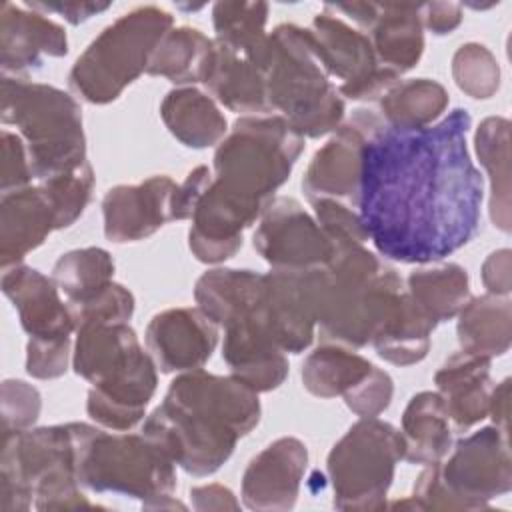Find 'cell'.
<instances>
[{
	"label": "cell",
	"mask_w": 512,
	"mask_h": 512,
	"mask_svg": "<svg viewBox=\"0 0 512 512\" xmlns=\"http://www.w3.org/2000/svg\"><path fill=\"white\" fill-rule=\"evenodd\" d=\"M464 108L418 130L382 122L362 150L358 216L386 260L440 262L478 232L484 182L474 166Z\"/></svg>",
	"instance_id": "obj_1"
},
{
	"label": "cell",
	"mask_w": 512,
	"mask_h": 512,
	"mask_svg": "<svg viewBox=\"0 0 512 512\" xmlns=\"http://www.w3.org/2000/svg\"><path fill=\"white\" fill-rule=\"evenodd\" d=\"M258 392L236 376L202 368L176 376L160 406L142 424L170 460L192 476L214 474L236 442L260 422Z\"/></svg>",
	"instance_id": "obj_2"
},
{
	"label": "cell",
	"mask_w": 512,
	"mask_h": 512,
	"mask_svg": "<svg viewBox=\"0 0 512 512\" xmlns=\"http://www.w3.org/2000/svg\"><path fill=\"white\" fill-rule=\"evenodd\" d=\"M302 150L304 138L280 114L240 116L214 152L204 196L248 228L290 178Z\"/></svg>",
	"instance_id": "obj_3"
},
{
	"label": "cell",
	"mask_w": 512,
	"mask_h": 512,
	"mask_svg": "<svg viewBox=\"0 0 512 512\" xmlns=\"http://www.w3.org/2000/svg\"><path fill=\"white\" fill-rule=\"evenodd\" d=\"M326 266L312 268L314 310L320 340L362 348L404 292L402 278L360 242H332Z\"/></svg>",
	"instance_id": "obj_4"
},
{
	"label": "cell",
	"mask_w": 512,
	"mask_h": 512,
	"mask_svg": "<svg viewBox=\"0 0 512 512\" xmlns=\"http://www.w3.org/2000/svg\"><path fill=\"white\" fill-rule=\"evenodd\" d=\"M72 366L92 384L86 412L94 422L128 432L144 418L156 392L158 366L128 322L90 324L76 330Z\"/></svg>",
	"instance_id": "obj_5"
},
{
	"label": "cell",
	"mask_w": 512,
	"mask_h": 512,
	"mask_svg": "<svg viewBox=\"0 0 512 512\" xmlns=\"http://www.w3.org/2000/svg\"><path fill=\"white\" fill-rule=\"evenodd\" d=\"M86 422L2 434L0 512L96 508L78 482Z\"/></svg>",
	"instance_id": "obj_6"
},
{
	"label": "cell",
	"mask_w": 512,
	"mask_h": 512,
	"mask_svg": "<svg viewBox=\"0 0 512 512\" xmlns=\"http://www.w3.org/2000/svg\"><path fill=\"white\" fill-rule=\"evenodd\" d=\"M262 70L270 112L286 118L302 138L334 132L344 118V98L330 82L308 28L278 24L248 54Z\"/></svg>",
	"instance_id": "obj_7"
},
{
	"label": "cell",
	"mask_w": 512,
	"mask_h": 512,
	"mask_svg": "<svg viewBox=\"0 0 512 512\" xmlns=\"http://www.w3.org/2000/svg\"><path fill=\"white\" fill-rule=\"evenodd\" d=\"M0 116L18 128L38 182L88 162L80 104L68 92L24 76H2Z\"/></svg>",
	"instance_id": "obj_8"
},
{
	"label": "cell",
	"mask_w": 512,
	"mask_h": 512,
	"mask_svg": "<svg viewBox=\"0 0 512 512\" xmlns=\"http://www.w3.org/2000/svg\"><path fill=\"white\" fill-rule=\"evenodd\" d=\"M446 460L428 464L414 482L408 500L396 508L484 510L492 498L512 490L508 430L484 426L460 438Z\"/></svg>",
	"instance_id": "obj_9"
},
{
	"label": "cell",
	"mask_w": 512,
	"mask_h": 512,
	"mask_svg": "<svg viewBox=\"0 0 512 512\" xmlns=\"http://www.w3.org/2000/svg\"><path fill=\"white\" fill-rule=\"evenodd\" d=\"M174 466L144 434H110L86 424L78 452V482L90 492L136 498L146 510L186 508L172 498Z\"/></svg>",
	"instance_id": "obj_10"
},
{
	"label": "cell",
	"mask_w": 512,
	"mask_h": 512,
	"mask_svg": "<svg viewBox=\"0 0 512 512\" xmlns=\"http://www.w3.org/2000/svg\"><path fill=\"white\" fill-rule=\"evenodd\" d=\"M172 14L158 6H138L106 26L76 58L68 86L88 104L116 100L142 72L172 28Z\"/></svg>",
	"instance_id": "obj_11"
},
{
	"label": "cell",
	"mask_w": 512,
	"mask_h": 512,
	"mask_svg": "<svg viewBox=\"0 0 512 512\" xmlns=\"http://www.w3.org/2000/svg\"><path fill=\"white\" fill-rule=\"evenodd\" d=\"M404 458L400 430L390 422L360 418L332 446L326 470L338 510H382L394 480L396 464Z\"/></svg>",
	"instance_id": "obj_12"
},
{
	"label": "cell",
	"mask_w": 512,
	"mask_h": 512,
	"mask_svg": "<svg viewBox=\"0 0 512 512\" xmlns=\"http://www.w3.org/2000/svg\"><path fill=\"white\" fill-rule=\"evenodd\" d=\"M314 50L328 76L340 80L338 92L350 100H380L402 76L378 64L366 32H360L326 6L314 16L310 28Z\"/></svg>",
	"instance_id": "obj_13"
},
{
	"label": "cell",
	"mask_w": 512,
	"mask_h": 512,
	"mask_svg": "<svg viewBox=\"0 0 512 512\" xmlns=\"http://www.w3.org/2000/svg\"><path fill=\"white\" fill-rule=\"evenodd\" d=\"M382 122L378 112L358 108L334 130L332 138L314 152L302 178V190L310 204L320 198H332L356 208L362 150Z\"/></svg>",
	"instance_id": "obj_14"
},
{
	"label": "cell",
	"mask_w": 512,
	"mask_h": 512,
	"mask_svg": "<svg viewBox=\"0 0 512 512\" xmlns=\"http://www.w3.org/2000/svg\"><path fill=\"white\" fill-rule=\"evenodd\" d=\"M254 250L272 270H312L326 266L334 246L298 200L274 196L254 232Z\"/></svg>",
	"instance_id": "obj_15"
},
{
	"label": "cell",
	"mask_w": 512,
	"mask_h": 512,
	"mask_svg": "<svg viewBox=\"0 0 512 512\" xmlns=\"http://www.w3.org/2000/svg\"><path fill=\"white\" fill-rule=\"evenodd\" d=\"M218 344V324L198 306L158 312L146 328V346L160 372L202 368Z\"/></svg>",
	"instance_id": "obj_16"
},
{
	"label": "cell",
	"mask_w": 512,
	"mask_h": 512,
	"mask_svg": "<svg viewBox=\"0 0 512 512\" xmlns=\"http://www.w3.org/2000/svg\"><path fill=\"white\" fill-rule=\"evenodd\" d=\"M308 464L306 444L294 436L270 442L242 474V502L250 510H290Z\"/></svg>",
	"instance_id": "obj_17"
},
{
	"label": "cell",
	"mask_w": 512,
	"mask_h": 512,
	"mask_svg": "<svg viewBox=\"0 0 512 512\" xmlns=\"http://www.w3.org/2000/svg\"><path fill=\"white\" fill-rule=\"evenodd\" d=\"M176 182L170 176H150L140 184H120L102 200L104 236L110 242H138L152 236L172 220V194Z\"/></svg>",
	"instance_id": "obj_18"
},
{
	"label": "cell",
	"mask_w": 512,
	"mask_h": 512,
	"mask_svg": "<svg viewBox=\"0 0 512 512\" xmlns=\"http://www.w3.org/2000/svg\"><path fill=\"white\" fill-rule=\"evenodd\" d=\"M68 54V38L60 24L46 14L14 2L0 6V64L2 76H24L42 68L46 58Z\"/></svg>",
	"instance_id": "obj_19"
},
{
	"label": "cell",
	"mask_w": 512,
	"mask_h": 512,
	"mask_svg": "<svg viewBox=\"0 0 512 512\" xmlns=\"http://www.w3.org/2000/svg\"><path fill=\"white\" fill-rule=\"evenodd\" d=\"M2 292L18 312L30 338H70L76 332L68 302L52 276H44L26 264H14L2 272Z\"/></svg>",
	"instance_id": "obj_20"
},
{
	"label": "cell",
	"mask_w": 512,
	"mask_h": 512,
	"mask_svg": "<svg viewBox=\"0 0 512 512\" xmlns=\"http://www.w3.org/2000/svg\"><path fill=\"white\" fill-rule=\"evenodd\" d=\"M52 230H58L56 210L38 186L4 192L0 202V262L2 268L22 264Z\"/></svg>",
	"instance_id": "obj_21"
},
{
	"label": "cell",
	"mask_w": 512,
	"mask_h": 512,
	"mask_svg": "<svg viewBox=\"0 0 512 512\" xmlns=\"http://www.w3.org/2000/svg\"><path fill=\"white\" fill-rule=\"evenodd\" d=\"M434 384L444 398L454 430L466 432L488 416L494 388L490 358L460 350L436 370Z\"/></svg>",
	"instance_id": "obj_22"
},
{
	"label": "cell",
	"mask_w": 512,
	"mask_h": 512,
	"mask_svg": "<svg viewBox=\"0 0 512 512\" xmlns=\"http://www.w3.org/2000/svg\"><path fill=\"white\" fill-rule=\"evenodd\" d=\"M204 84L214 100L232 112L244 116L272 114L260 66L248 54L236 52L216 40Z\"/></svg>",
	"instance_id": "obj_23"
},
{
	"label": "cell",
	"mask_w": 512,
	"mask_h": 512,
	"mask_svg": "<svg viewBox=\"0 0 512 512\" xmlns=\"http://www.w3.org/2000/svg\"><path fill=\"white\" fill-rule=\"evenodd\" d=\"M368 38L380 66L402 76L412 70L424 52V26L420 4L384 2L368 28Z\"/></svg>",
	"instance_id": "obj_24"
},
{
	"label": "cell",
	"mask_w": 512,
	"mask_h": 512,
	"mask_svg": "<svg viewBox=\"0 0 512 512\" xmlns=\"http://www.w3.org/2000/svg\"><path fill=\"white\" fill-rule=\"evenodd\" d=\"M404 458L410 464H436L452 448V422L438 392H418L402 414Z\"/></svg>",
	"instance_id": "obj_25"
},
{
	"label": "cell",
	"mask_w": 512,
	"mask_h": 512,
	"mask_svg": "<svg viewBox=\"0 0 512 512\" xmlns=\"http://www.w3.org/2000/svg\"><path fill=\"white\" fill-rule=\"evenodd\" d=\"M160 116L170 134L188 148L220 144L228 134V122L216 100L194 86L170 90L160 104Z\"/></svg>",
	"instance_id": "obj_26"
},
{
	"label": "cell",
	"mask_w": 512,
	"mask_h": 512,
	"mask_svg": "<svg viewBox=\"0 0 512 512\" xmlns=\"http://www.w3.org/2000/svg\"><path fill=\"white\" fill-rule=\"evenodd\" d=\"M436 326L404 290L370 344L382 360L396 366H412L426 358L430 334Z\"/></svg>",
	"instance_id": "obj_27"
},
{
	"label": "cell",
	"mask_w": 512,
	"mask_h": 512,
	"mask_svg": "<svg viewBox=\"0 0 512 512\" xmlns=\"http://www.w3.org/2000/svg\"><path fill=\"white\" fill-rule=\"evenodd\" d=\"M458 342L460 350L484 358L502 356L512 340V306L508 296L482 294L470 296L458 312Z\"/></svg>",
	"instance_id": "obj_28"
},
{
	"label": "cell",
	"mask_w": 512,
	"mask_h": 512,
	"mask_svg": "<svg viewBox=\"0 0 512 512\" xmlns=\"http://www.w3.org/2000/svg\"><path fill=\"white\" fill-rule=\"evenodd\" d=\"M212 52L214 40L198 28H170L156 46L146 74L162 76L178 86L204 82Z\"/></svg>",
	"instance_id": "obj_29"
},
{
	"label": "cell",
	"mask_w": 512,
	"mask_h": 512,
	"mask_svg": "<svg viewBox=\"0 0 512 512\" xmlns=\"http://www.w3.org/2000/svg\"><path fill=\"white\" fill-rule=\"evenodd\" d=\"M474 148L490 178V218L510 232V122L502 116L484 118L474 134Z\"/></svg>",
	"instance_id": "obj_30"
},
{
	"label": "cell",
	"mask_w": 512,
	"mask_h": 512,
	"mask_svg": "<svg viewBox=\"0 0 512 512\" xmlns=\"http://www.w3.org/2000/svg\"><path fill=\"white\" fill-rule=\"evenodd\" d=\"M372 368L374 364L352 348L322 342L302 364V384L318 398H344Z\"/></svg>",
	"instance_id": "obj_31"
},
{
	"label": "cell",
	"mask_w": 512,
	"mask_h": 512,
	"mask_svg": "<svg viewBox=\"0 0 512 512\" xmlns=\"http://www.w3.org/2000/svg\"><path fill=\"white\" fill-rule=\"evenodd\" d=\"M446 88L428 78L398 80L378 100L382 120L398 130H418L430 126L448 106Z\"/></svg>",
	"instance_id": "obj_32"
},
{
	"label": "cell",
	"mask_w": 512,
	"mask_h": 512,
	"mask_svg": "<svg viewBox=\"0 0 512 512\" xmlns=\"http://www.w3.org/2000/svg\"><path fill=\"white\" fill-rule=\"evenodd\" d=\"M406 284L410 298L436 324L458 316L470 300L468 272L454 262L418 268L410 272Z\"/></svg>",
	"instance_id": "obj_33"
},
{
	"label": "cell",
	"mask_w": 512,
	"mask_h": 512,
	"mask_svg": "<svg viewBox=\"0 0 512 512\" xmlns=\"http://www.w3.org/2000/svg\"><path fill=\"white\" fill-rule=\"evenodd\" d=\"M114 260L98 246L78 248L62 254L54 268L52 280L66 296V302H80L112 282Z\"/></svg>",
	"instance_id": "obj_34"
},
{
	"label": "cell",
	"mask_w": 512,
	"mask_h": 512,
	"mask_svg": "<svg viewBox=\"0 0 512 512\" xmlns=\"http://www.w3.org/2000/svg\"><path fill=\"white\" fill-rule=\"evenodd\" d=\"M266 20L264 2H216L212 8L216 42L242 54H252L264 42Z\"/></svg>",
	"instance_id": "obj_35"
},
{
	"label": "cell",
	"mask_w": 512,
	"mask_h": 512,
	"mask_svg": "<svg viewBox=\"0 0 512 512\" xmlns=\"http://www.w3.org/2000/svg\"><path fill=\"white\" fill-rule=\"evenodd\" d=\"M456 86L472 98H490L500 86V68L494 54L476 42L462 44L452 58Z\"/></svg>",
	"instance_id": "obj_36"
},
{
	"label": "cell",
	"mask_w": 512,
	"mask_h": 512,
	"mask_svg": "<svg viewBox=\"0 0 512 512\" xmlns=\"http://www.w3.org/2000/svg\"><path fill=\"white\" fill-rule=\"evenodd\" d=\"M40 186L46 190L54 210H56V224L60 228L72 226L88 206L94 190V170L90 162L84 166L54 176L50 180L40 182Z\"/></svg>",
	"instance_id": "obj_37"
},
{
	"label": "cell",
	"mask_w": 512,
	"mask_h": 512,
	"mask_svg": "<svg viewBox=\"0 0 512 512\" xmlns=\"http://www.w3.org/2000/svg\"><path fill=\"white\" fill-rule=\"evenodd\" d=\"M76 330L90 324L128 322L134 314V296L122 284L110 282L96 294L68 304Z\"/></svg>",
	"instance_id": "obj_38"
},
{
	"label": "cell",
	"mask_w": 512,
	"mask_h": 512,
	"mask_svg": "<svg viewBox=\"0 0 512 512\" xmlns=\"http://www.w3.org/2000/svg\"><path fill=\"white\" fill-rule=\"evenodd\" d=\"M42 396L24 380L2 382V434L28 430L40 414Z\"/></svg>",
	"instance_id": "obj_39"
},
{
	"label": "cell",
	"mask_w": 512,
	"mask_h": 512,
	"mask_svg": "<svg viewBox=\"0 0 512 512\" xmlns=\"http://www.w3.org/2000/svg\"><path fill=\"white\" fill-rule=\"evenodd\" d=\"M312 206L316 222L326 232L330 242H368V234L362 226L358 210L352 206L332 198H320L312 202Z\"/></svg>",
	"instance_id": "obj_40"
},
{
	"label": "cell",
	"mask_w": 512,
	"mask_h": 512,
	"mask_svg": "<svg viewBox=\"0 0 512 512\" xmlns=\"http://www.w3.org/2000/svg\"><path fill=\"white\" fill-rule=\"evenodd\" d=\"M392 394H394V382L390 374L374 366L370 374L354 390H350L344 396V402L360 418H374L390 406Z\"/></svg>",
	"instance_id": "obj_41"
},
{
	"label": "cell",
	"mask_w": 512,
	"mask_h": 512,
	"mask_svg": "<svg viewBox=\"0 0 512 512\" xmlns=\"http://www.w3.org/2000/svg\"><path fill=\"white\" fill-rule=\"evenodd\" d=\"M70 338H30L26 344V372L40 380L60 378L68 368Z\"/></svg>",
	"instance_id": "obj_42"
},
{
	"label": "cell",
	"mask_w": 512,
	"mask_h": 512,
	"mask_svg": "<svg viewBox=\"0 0 512 512\" xmlns=\"http://www.w3.org/2000/svg\"><path fill=\"white\" fill-rule=\"evenodd\" d=\"M34 178L26 144L20 134L2 130V166H0V188L4 192L20 190Z\"/></svg>",
	"instance_id": "obj_43"
},
{
	"label": "cell",
	"mask_w": 512,
	"mask_h": 512,
	"mask_svg": "<svg viewBox=\"0 0 512 512\" xmlns=\"http://www.w3.org/2000/svg\"><path fill=\"white\" fill-rule=\"evenodd\" d=\"M212 178L214 174L208 166H196L186 174L184 182H180L172 194V206H170L172 220L192 218L196 204L212 184Z\"/></svg>",
	"instance_id": "obj_44"
},
{
	"label": "cell",
	"mask_w": 512,
	"mask_h": 512,
	"mask_svg": "<svg viewBox=\"0 0 512 512\" xmlns=\"http://www.w3.org/2000/svg\"><path fill=\"white\" fill-rule=\"evenodd\" d=\"M420 20L426 30L444 36L460 26L462 6L454 2H424L420 4Z\"/></svg>",
	"instance_id": "obj_45"
},
{
	"label": "cell",
	"mask_w": 512,
	"mask_h": 512,
	"mask_svg": "<svg viewBox=\"0 0 512 512\" xmlns=\"http://www.w3.org/2000/svg\"><path fill=\"white\" fill-rule=\"evenodd\" d=\"M26 6L42 12V14H58L70 24H82L92 16L110 8V2H68V0H48V2H24Z\"/></svg>",
	"instance_id": "obj_46"
},
{
	"label": "cell",
	"mask_w": 512,
	"mask_h": 512,
	"mask_svg": "<svg viewBox=\"0 0 512 512\" xmlns=\"http://www.w3.org/2000/svg\"><path fill=\"white\" fill-rule=\"evenodd\" d=\"M510 250L500 248L492 252L484 264H482V282L488 290V294L496 296H508L512 286V274H510Z\"/></svg>",
	"instance_id": "obj_47"
},
{
	"label": "cell",
	"mask_w": 512,
	"mask_h": 512,
	"mask_svg": "<svg viewBox=\"0 0 512 512\" xmlns=\"http://www.w3.org/2000/svg\"><path fill=\"white\" fill-rule=\"evenodd\" d=\"M192 506L196 510H238L240 504L230 488L222 484H206L190 490Z\"/></svg>",
	"instance_id": "obj_48"
},
{
	"label": "cell",
	"mask_w": 512,
	"mask_h": 512,
	"mask_svg": "<svg viewBox=\"0 0 512 512\" xmlns=\"http://www.w3.org/2000/svg\"><path fill=\"white\" fill-rule=\"evenodd\" d=\"M508 398H510V378H504L500 384H496L492 388V396H490V410L488 416L492 418L494 426L508 430Z\"/></svg>",
	"instance_id": "obj_49"
}]
</instances>
